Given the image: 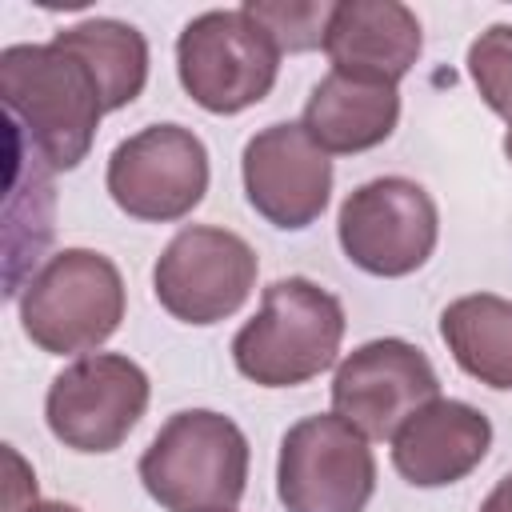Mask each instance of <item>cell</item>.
Here are the masks:
<instances>
[{"instance_id": "cell-13", "label": "cell", "mask_w": 512, "mask_h": 512, "mask_svg": "<svg viewBox=\"0 0 512 512\" xmlns=\"http://www.w3.org/2000/svg\"><path fill=\"white\" fill-rule=\"evenodd\" d=\"M492 448V420L452 396L428 400L392 436V468L412 488H444L464 480Z\"/></svg>"}, {"instance_id": "cell-10", "label": "cell", "mask_w": 512, "mask_h": 512, "mask_svg": "<svg viewBox=\"0 0 512 512\" xmlns=\"http://www.w3.org/2000/svg\"><path fill=\"white\" fill-rule=\"evenodd\" d=\"M256 272L260 260L244 236L212 224H188L160 252L152 288L168 316L204 328L244 308L256 288Z\"/></svg>"}, {"instance_id": "cell-12", "label": "cell", "mask_w": 512, "mask_h": 512, "mask_svg": "<svg viewBox=\"0 0 512 512\" xmlns=\"http://www.w3.org/2000/svg\"><path fill=\"white\" fill-rule=\"evenodd\" d=\"M248 204L284 232H300L320 220L332 196V160L300 124L260 128L240 156Z\"/></svg>"}, {"instance_id": "cell-9", "label": "cell", "mask_w": 512, "mask_h": 512, "mask_svg": "<svg viewBox=\"0 0 512 512\" xmlns=\"http://www.w3.org/2000/svg\"><path fill=\"white\" fill-rule=\"evenodd\" d=\"M104 184L132 220H184L208 192V148L184 124H148L112 148Z\"/></svg>"}, {"instance_id": "cell-7", "label": "cell", "mask_w": 512, "mask_h": 512, "mask_svg": "<svg viewBox=\"0 0 512 512\" xmlns=\"http://www.w3.org/2000/svg\"><path fill=\"white\" fill-rule=\"evenodd\" d=\"M344 256L368 276H408L428 264L440 212L436 200L408 176H376L348 192L336 216Z\"/></svg>"}, {"instance_id": "cell-22", "label": "cell", "mask_w": 512, "mask_h": 512, "mask_svg": "<svg viewBox=\"0 0 512 512\" xmlns=\"http://www.w3.org/2000/svg\"><path fill=\"white\" fill-rule=\"evenodd\" d=\"M504 156H508V164H512V124H508V132H504Z\"/></svg>"}, {"instance_id": "cell-15", "label": "cell", "mask_w": 512, "mask_h": 512, "mask_svg": "<svg viewBox=\"0 0 512 512\" xmlns=\"http://www.w3.org/2000/svg\"><path fill=\"white\" fill-rule=\"evenodd\" d=\"M400 120V92L396 84L364 80V76H344L328 72L300 116V128L332 156H352L384 144L396 132Z\"/></svg>"}, {"instance_id": "cell-18", "label": "cell", "mask_w": 512, "mask_h": 512, "mask_svg": "<svg viewBox=\"0 0 512 512\" xmlns=\"http://www.w3.org/2000/svg\"><path fill=\"white\" fill-rule=\"evenodd\" d=\"M244 12L268 28L280 52H312L324 48V32L332 20L328 0H248Z\"/></svg>"}, {"instance_id": "cell-8", "label": "cell", "mask_w": 512, "mask_h": 512, "mask_svg": "<svg viewBox=\"0 0 512 512\" xmlns=\"http://www.w3.org/2000/svg\"><path fill=\"white\" fill-rule=\"evenodd\" d=\"M148 372L120 352H88L52 376L48 432L72 452H116L148 408Z\"/></svg>"}, {"instance_id": "cell-1", "label": "cell", "mask_w": 512, "mask_h": 512, "mask_svg": "<svg viewBox=\"0 0 512 512\" xmlns=\"http://www.w3.org/2000/svg\"><path fill=\"white\" fill-rule=\"evenodd\" d=\"M0 96L8 128L52 172H72L96 140L104 100L80 56L48 44H8L0 52Z\"/></svg>"}, {"instance_id": "cell-17", "label": "cell", "mask_w": 512, "mask_h": 512, "mask_svg": "<svg viewBox=\"0 0 512 512\" xmlns=\"http://www.w3.org/2000/svg\"><path fill=\"white\" fill-rule=\"evenodd\" d=\"M60 48H68L72 56L84 60V68L92 72L104 112H116L124 104H132L144 84H148V40L140 28L112 20V16H92L80 20L64 32L52 36Z\"/></svg>"}, {"instance_id": "cell-20", "label": "cell", "mask_w": 512, "mask_h": 512, "mask_svg": "<svg viewBox=\"0 0 512 512\" xmlns=\"http://www.w3.org/2000/svg\"><path fill=\"white\" fill-rule=\"evenodd\" d=\"M480 512H512V472H508V476H500V484L484 496Z\"/></svg>"}, {"instance_id": "cell-2", "label": "cell", "mask_w": 512, "mask_h": 512, "mask_svg": "<svg viewBox=\"0 0 512 512\" xmlns=\"http://www.w3.org/2000/svg\"><path fill=\"white\" fill-rule=\"evenodd\" d=\"M344 304L308 276H280L264 288L260 312L232 336L236 372L260 388H296L336 364Z\"/></svg>"}, {"instance_id": "cell-11", "label": "cell", "mask_w": 512, "mask_h": 512, "mask_svg": "<svg viewBox=\"0 0 512 512\" xmlns=\"http://www.w3.org/2000/svg\"><path fill=\"white\" fill-rule=\"evenodd\" d=\"M440 396V380L424 348L380 336L348 352L332 376V412L368 440H392L396 428Z\"/></svg>"}, {"instance_id": "cell-4", "label": "cell", "mask_w": 512, "mask_h": 512, "mask_svg": "<svg viewBox=\"0 0 512 512\" xmlns=\"http://www.w3.org/2000/svg\"><path fill=\"white\" fill-rule=\"evenodd\" d=\"M124 320V276L92 248L56 252L20 292V328L48 356L96 352Z\"/></svg>"}, {"instance_id": "cell-3", "label": "cell", "mask_w": 512, "mask_h": 512, "mask_svg": "<svg viewBox=\"0 0 512 512\" xmlns=\"http://www.w3.org/2000/svg\"><path fill=\"white\" fill-rule=\"evenodd\" d=\"M140 484L164 512H232L248 484V436L224 412L184 408L144 448Z\"/></svg>"}, {"instance_id": "cell-16", "label": "cell", "mask_w": 512, "mask_h": 512, "mask_svg": "<svg viewBox=\"0 0 512 512\" xmlns=\"http://www.w3.org/2000/svg\"><path fill=\"white\" fill-rule=\"evenodd\" d=\"M440 340L472 380L512 392V300L496 292L452 300L440 312Z\"/></svg>"}, {"instance_id": "cell-19", "label": "cell", "mask_w": 512, "mask_h": 512, "mask_svg": "<svg viewBox=\"0 0 512 512\" xmlns=\"http://www.w3.org/2000/svg\"><path fill=\"white\" fill-rule=\"evenodd\" d=\"M468 76L480 100L512 124V24H492L468 44Z\"/></svg>"}, {"instance_id": "cell-14", "label": "cell", "mask_w": 512, "mask_h": 512, "mask_svg": "<svg viewBox=\"0 0 512 512\" xmlns=\"http://www.w3.org/2000/svg\"><path fill=\"white\" fill-rule=\"evenodd\" d=\"M424 32L408 4L400 0H340L324 32V56L332 72L364 76L380 84H400L420 60Z\"/></svg>"}, {"instance_id": "cell-6", "label": "cell", "mask_w": 512, "mask_h": 512, "mask_svg": "<svg viewBox=\"0 0 512 512\" xmlns=\"http://www.w3.org/2000/svg\"><path fill=\"white\" fill-rule=\"evenodd\" d=\"M376 492L368 436L336 412L296 420L280 440L276 496L288 512H364Z\"/></svg>"}, {"instance_id": "cell-5", "label": "cell", "mask_w": 512, "mask_h": 512, "mask_svg": "<svg viewBox=\"0 0 512 512\" xmlns=\"http://www.w3.org/2000/svg\"><path fill=\"white\" fill-rule=\"evenodd\" d=\"M280 72V48L244 8H212L184 24L176 40L180 88L216 116L260 104Z\"/></svg>"}, {"instance_id": "cell-21", "label": "cell", "mask_w": 512, "mask_h": 512, "mask_svg": "<svg viewBox=\"0 0 512 512\" xmlns=\"http://www.w3.org/2000/svg\"><path fill=\"white\" fill-rule=\"evenodd\" d=\"M20 512H80L76 504H64V500H28Z\"/></svg>"}]
</instances>
